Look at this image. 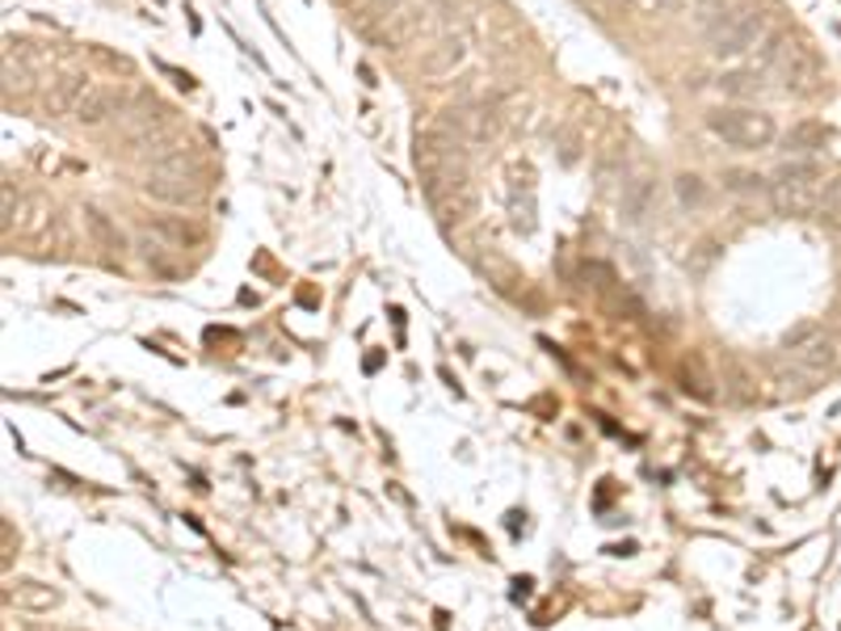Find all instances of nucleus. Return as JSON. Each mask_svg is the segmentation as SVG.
<instances>
[{
    "label": "nucleus",
    "instance_id": "f257e3e1",
    "mask_svg": "<svg viewBox=\"0 0 841 631\" xmlns=\"http://www.w3.org/2000/svg\"><path fill=\"white\" fill-rule=\"evenodd\" d=\"M144 189L156 198V203H173V207H186V203H198L203 198V165L194 152H173L165 161L147 168Z\"/></svg>",
    "mask_w": 841,
    "mask_h": 631
},
{
    "label": "nucleus",
    "instance_id": "f03ea898",
    "mask_svg": "<svg viewBox=\"0 0 841 631\" xmlns=\"http://www.w3.org/2000/svg\"><path fill=\"white\" fill-rule=\"evenodd\" d=\"M761 72L766 76H775L787 93H799V97H808V93H820V68L812 60V51L796 39H775L766 46V55H761Z\"/></svg>",
    "mask_w": 841,
    "mask_h": 631
},
{
    "label": "nucleus",
    "instance_id": "7ed1b4c3",
    "mask_svg": "<svg viewBox=\"0 0 841 631\" xmlns=\"http://www.w3.org/2000/svg\"><path fill=\"white\" fill-rule=\"evenodd\" d=\"M707 131L719 135L728 147L740 152H757V147L775 144V118L761 114V110H745V105H728V110H712L707 114Z\"/></svg>",
    "mask_w": 841,
    "mask_h": 631
},
{
    "label": "nucleus",
    "instance_id": "20e7f679",
    "mask_svg": "<svg viewBox=\"0 0 841 631\" xmlns=\"http://www.w3.org/2000/svg\"><path fill=\"white\" fill-rule=\"evenodd\" d=\"M824 173L812 161L778 168L775 186H770V203L778 215H812L820 210V194H824Z\"/></svg>",
    "mask_w": 841,
    "mask_h": 631
},
{
    "label": "nucleus",
    "instance_id": "39448f33",
    "mask_svg": "<svg viewBox=\"0 0 841 631\" xmlns=\"http://www.w3.org/2000/svg\"><path fill=\"white\" fill-rule=\"evenodd\" d=\"M707 34V46H712L715 60H736L745 55L749 46H757V39L766 34V13L757 4H740V9H728L724 18L715 21Z\"/></svg>",
    "mask_w": 841,
    "mask_h": 631
},
{
    "label": "nucleus",
    "instance_id": "423d86ee",
    "mask_svg": "<svg viewBox=\"0 0 841 631\" xmlns=\"http://www.w3.org/2000/svg\"><path fill=\"white\" fill-rule=\"evenodd\" d=\"M787 358H791V366H796L803 379H820L841 366L838 345L824 333H817V329H808V333H799L796 341H787Z\"/></svg>",
    "mask_w": 841,
    "mask_h": 631
},
{
    "label": "nucleus",
    "instance_id": "0eeeda50",
    "mask_svg": "<svg viewBox=\"0 0 841 631\" xmlns=\"http://www.w3.org/2000/svg\"><path fill=\"white\" fill-rule=\"evenodd\" d=\"M131 102H135V93H131L126 84H89L81 110H76V123L97 126L105 123V118H118Z\"/></svg>",
    "mask_w": 841,
    "mask_h": 631
},
{
    "label": "nucleus",
    "instance_id": "6e6552de",
    "mask_svg": "<svg viewBox=\"0 0 841 631\" xmlns=\"http://www.w3.org/2000/svg\"><path fill=\"white\" fill-rule=\"evenodd\" d=\"M463 60H467V34H446V39H438L420 55V76H425V81L450 76Z\"/></svg>",
    "mask_w": 841,
    "mask_h": 631
},
{
    "label": "nucleus",
    "instance_id": "1a4fd4ad",
    "mask_svg": "<svg viewBox=\"0 0 841 631\" xmlns=\"http://www.w3.org/2000/svg\"><path fill=\"white\" fill-rule=\"evenodd\" d=\"M165 123H168V110L156 102V97H135V102L118 114V131L131 135V139H147L156 126H165Z\"/></svg>",
    "mask_w": 841,
    "mask_h": 631
},
{
    "label": "nucleus",
    "instance_id": "9d476101",
    "mask_svg": "<svg viewBox=\"0 0 841 631\" xmlns=\"http://www.w3.org/2000/svg\"><path fill=\"white\" fill-rule=\"evenodd\" d=\"M84 93H89V81H84V76H60V81L42 93V110H46L51 118H68V114L76 118Z\"/></svg>",
    "mask_w": 841,
    "mask_h": 631
},
{
    "label": "nucleus",
    "instance_id": "9b49d317",
    "mask_svg": "<svg viewBox=\"0 0 841 631\" xmlns=\"http://www.w3.org/2000/svg\"><path fill=\"white\" fill-rule=\"evenodd\" d=\"M509 224L513 231L530 236L534 231V186H530V168L526 173H513V189H509Z\"/></svg>",
    "mask_w": 841,
    "mask_h": 631
},
{
    "label": "nucleus",
    "instance_id": "f8f14e48",
    "mask_svg": "<svg viewBox=\"0 0 841 631\" xmlns=\"http://www.w3.org/2000/svg\"><path fill=\"white\" fill-rule=\"evenodd\" d=\"M84 228H89L93 245H97L102 252H110V257H114V252H123V231L114 228V224H110L97 207H84Z\"/></svg>",
    "mask_w": 841,
    "mask_h": 631
},
{
    "label": "nucleus",
    "instance_id": "ddd939ff",
    "mask_svg": "<svg viewBox=\"0 0 841 631\" xmlns=\"http://www.w3.org/2000/svg\"><path fill=\"white\" fill-rule=\"evenodd\" d=\"M824 144H829V131L817 123H799L787 131V147H791V152H817V147Z\"/></svg>",
    "mask_w": 841,
    "mask_h": 631
},
{
    "label": "nucleus",
    "instance_id": "4468645a",
    "mask_svg": "<svg viewBox=\"0 0 841 631\" xmlns=\"http://www.w3.org/2000/svg\"><path fill=\"white\" fill-rule=\"evenodd\" d=\"M820 219L829 224V228H841V173L833 182H824V194H820Z\"/></svg>",
    "mask_w": 841,
    "mask_h": 631
},
{
    "label": "nucleus",
    "instance_id": "2eb2a0df",
    "mask_svg": "<svg viewBox=\"0 0 841 631\" xmlns=\"http://www.w3.org/2000/svg\"><path fill=\"white\" fill-rule=\"evenodd\" d=\"M719 89H724L728 97H757V93H761V76H754V72H733V76L719 81Z\"/></svg>",
    "mask_w": 841,
    "mask_h": 631
},
{
    "label": "nucleus",
    "instance_id": "dca6fc26",
    "mask_svg": "<svg viewBox=\"0 0 841 631\" xmlns=\"http://www.w3.org/2000/svg\"><path fill=\"white\" fill-rule=\"evenodd\" d=\"M635 4L652 18H669V13H694L703 0H635Z\"/></svg>",
    "mask_w": 841,
    "mask_h": 631
},
{
    "label": "nucleus",
    "instance_id": "f3484780",
    "mask_svg": "<svg viewBox=\"0 0 841 631\" xmlns=\"http://www.w3.org/2000/svg\"><path fill=\"white\" fill-rule=\"evenodd\" d=\"M18 598V607H30V610H51L60 598H55V589H42V586H25L13 593Z\"/></svg>",
    "mask_w": 841,
    "mask_h": 631
},
{
    "label": "nucleus",
    "instance_id": "a211bd4d",
    "mask_svg": "<svg viewBox=\"0 0 841 631\" xmlns=\"http://www.w3.org/2000/svg\"><path fill=\"white\" fill-rule=\"evenodd\" d=\"M652 194H656V186H652L648 177H640V182H635V189H631V194H627V210H631V219H644V215H648Z\"/></svg>",
    "mask_w": 841,
    "mask_h": 631
},
{
    "label": "nucleus",
    "instance_id": "6ab92c4d",
    "mask_svg": "<svg viewBox=\"0 0 841 631\" xmlns=\"http://www.w3.org/2000/svg\"><path fill=\"white\" fill-rule=\"evenodd\" d=\"M30 89V68H13V60H4V97L25 93Z\"/></svg>",
    "mask_w": 841,
    "mask_h": 631
},
{
    "label": "nucleus",
    "instance_id": "aec40b11",
    "mask_svg": "<svg viewBox=\"0 0 841 631\" xmlns=\"http://www.w3.org/2000/svg\"><path fill=\"white\" fill-rule=\"evenodd\" d=\"M156 231H165V236H177L181 245H186V240H203V228H194V224H173V219L156 224Z\"/></svg>",
    "mask_w": 841,
    "mask_h": 631
},
{
    "label": "nucleus",
    "instance_id": "412c9836",
    "mask_svg": "<svg viewBox=\"0 0 841 631\" xmlns=\"http://www.w3.org/2000/svg\"><path fill=\"white\" fill-rule=\"evenodd\" d=\"M677 194H682V203H698L703 198V186H698V177H677Z\"/></svg>",
    "mask_w": 841,
    "mask_h": 631
},
{
    "label": "nucleus",
    "instance_id": "4be33fe9",
    "mask_svg": "<svg viewBox=\"0 0 841 631\" xmlns=\"http://www.w3.org/2000/svg\"><path fill=\"white\" fill-rule=\"evenodd\" d=\"M156 68H160L168 81L177 84V89H194V76H189V72H181V68H173V63H156Z\"/></svg>",
    "mask_w": 841,
    "mask_h": 631
},
{
    "label": "nucleus",
    "instance_id": "5701e85b",
    "mask_svg": "<svg viewBox=\"0 0 841 631\" xmlns=\"http://www.w3.org/2000/svg\"><path fill=\"white\" fill-rule=\"evenodd\" d=\"M357 76H362L366 84H378V81H375V72H371V63H357Z\"/></svg>",
    "mask_w": 841,
    "mask_h": 631
}]
</instances>
